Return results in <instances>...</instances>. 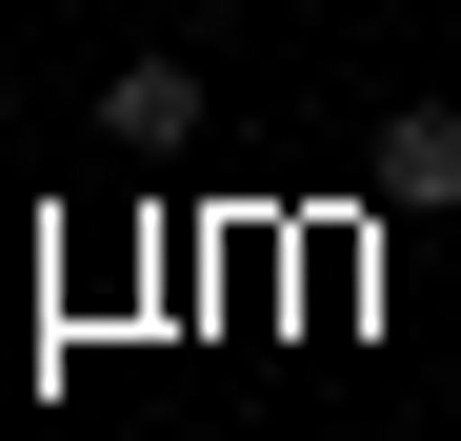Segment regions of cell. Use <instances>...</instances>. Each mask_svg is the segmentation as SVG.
Masks as SVG:
<instances>
[{
	"mask_svg": "<svg viewBox=\"0 0 461 441\" xmlns=\"http://www.w3.org/2000/svg\"><path fill=\"white\" fill-rule=\"evenodd\" d=\"M361 201H381V220H441V201H461V101H402V121H381Z\"/></svg>",
	"mask_w": 461,
	"mask_h": 441,
	"instance_id": "obj_1",
	"label": "cell"
},
{
	"mask_svg": "<svg viewBox=\"0 0 461 441\" xmlns=\"http://www.w3.org/2000/svg\"><path fill=\"white\" fill-rule=\"evenodd\" d=\"M101 140H121V161L201 140V60H121V81H101Z\"/></svg>",
	"mask_w": 461,
	"mask_h": 441,
	"instance_id": "obj_2",
	"label": "cell"
}]
</instances>
